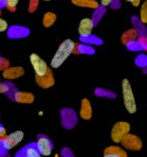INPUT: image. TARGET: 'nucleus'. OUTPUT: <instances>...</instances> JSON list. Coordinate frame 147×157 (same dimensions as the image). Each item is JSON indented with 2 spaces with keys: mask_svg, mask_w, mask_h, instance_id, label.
<instances>
[{
  "mask_svg": "<svg viewBox=\"0 0 147 157\" xmlns=\"http://www.w3.org/2000/svg\"><path fill=\"white\" fill-rule=\"evenodd\" d=\"M75 44V43L72 39H67L64 40L60 44V46L58 47V48L51 58V63H50L51 68L57 69L62 66V64L67 60L69 56L74 53Z\"/></svg>",
  "mask_w": 147,
  "mask_h": 157,
  "instance_id": "f257e3e1",
  "label": "nucleus"
},
{
  "mask_svg": "<svg viewBox=\"0 0 147 157\" xmlns=\"http://www.w3.org/2000/svg\"><path fill=\"white\" fill-rule=\"evenodd\" d=\"M122 93L123 105L127 112L130 114H134L137 112V102L134 93L132 91L131 83L127 78H124L122 81Z\"/></svg>",
  "mask_w": 147,
  "mask_h": 157,
  "instance_id": "f03ea898",
  "label": "nucleus"
},
{
  "mask_svg": "<svg viewBox=\"0 0 147 157\" xmlns=\"http://www.w3.org/2000/svg\"><path fill=\"white\" fill-rule=\"evenodd\" d=\"M24 133L21 130H17L8 135H5L0 138V144L4 151H9L23 141Z\"/></svg>",
  "mask_w": 147,
  "mask_h": 157,
  "instance_id": "7ed1b4c3",
  "label": "nucleus"
},
{
  "mask_svg": "<svg viewBox=\"0 0 147 157\" xmlns=\"http://www.w3.org/2000/svg\"><path fill=\"white\" fill-rule=\"evenodd\" d=\"M130 130H131V126L129 123L126 121H119L115 123L110 132L111 140L115 143H120L123 138L127 133H129Z\"/></svg>",
  "mask_w": 147,
  "mask_h": 157,
  "instance_id": "20e7f679",
  "label": "nucleus"
},
{
  "mask_svg": "<svg viewBox=\"0 0 147 157\" xmlns=\"http://www.w3.org/2000/svg\"><path fill=\"white\" fill-rule=\"evenodd\" d=\"M120 143L124 149L132 151H139L143 147L141 139L137 135L132 134L130 132L123 138Z\"/></svg>",
  "mask_w": 147,
  "mask_h": 157,
  "instance_id": "39448f33",
  "label": "nucleus"
},
{
  "mask_svg": "<svg viewBox=\"0 0 147 157\" xmlns=\"http://www.w3.org/2000/svg\"><path fill=\"white\" fill-rule=\"evenodd\" d=\"M29 61L34 69L35 76H43L46 75L49 67L46 61L42 59L40 56L36 53H32L29 56Z\"/></svg>",
  "mask_w": 147,
  "mask_h": 157,
  "instance_id": "423d86ee",
  "label": "nucleus"
},
{
  "mask_svg": "<svg viewBox=\"0 0 147 157\" xmlns=\"http://www.w3.org/2000/svg\"><path fill=\"white\" fill-rule=\"evenodd\" d=\"M35 147L39 151L42 156H49L51 155L52 150H53V144L48 137L46 136H39L35 143Z\"/></svg>",
  "mask_w": 147,
  "mask_h": 157,
  "instance_id": "0eeeda50",
  "label": "nucleus"
},
{
  "mask_svg": "<svg viewBox=\"0 0 147 157\" xmlns=\"http://www.w3.org/2000/svg\"><path fill=\"white\" fill-rule=\"evenodd\" d=\"M35 82L40 88L44 89L52 87L55 83V79L51 68H49L46 75L43 76H35Z\"/></svg>",
  "mask_w": 147,
  "mask_h": 157,
  "instance_id": "6e6552de",
  "label": "nucleus"
},
{
  "mask_svg": "<svg viewBox=\"0 0 147 157\" xmlns=\"http://www.w3.org/2000/svg\"><path fill=\"white\" fill-rule=\"evenodd\" d=\"M94 22H93L92 19L90 18H83L78 25V34L80 35V37L83 38V37H87L88 35L92 34V29L94 28Z\"/></svg>",
  "mask_w": 147,
  "mask_h": 157,
  "instance_id": "1a4fd4ad",
  "label": "nucleus"
},
{
  "mask_svg": "<svg viewBox=\"0 0 147 157\" xmlns=\"http://www.w3.org/2000/svg\"><path fill=\"white\" fill-rule=\"evenodd\" d=\"M24 74V69L21 66H8L2 72V76L6 79L12 80L21 77Z\"/></svg>",
  "mask_w": 147,
  "mask_h": 157,
  "instance_id": "9d476101",
  "label": "nucleus"
},
{
  "mask_svg": "<svg viewBox=\"0 0 147 157\" xmlns=\"http://www.w3.org/2000/svg\"><path fill=\"white\" fill-rule=\"evenodd\" d=\"M79 115L84 120H89L92 116V108L91 105L90 101L88 98H83L81 101L80 110H79Z\"/></svg>",
  "mask_w": 147,
  "mask_h": 157,
  "instance_id": "9b49d317",
  "label": "nucleus"
},
{
  "mask_svg": "<svg viewBox=\"0 0 147 157\" xmlns=\"http://www.w3.org/2000/svg\"><path fill=\"white\" fill-rule=\"evenodd\" d=\"M16 157H43L37 150L35 144H29L21 150Z\"/></svg>",
  "mask_w": 147,
  "mask_h": 157,
  "instance_id": "f8f14e48",
  "label": "nucleus"
},
{
  "mask_svg": "<svg viewBox=\"0 0 147 157\" xmlns=\"http://www.w3.org/2000/svg\"><path fill=\"white\" fill-rule=\"evenodd\" d=\"M14 99L18 103L22 104H31L34 102V96L28 92H16L14 93Z\"/></svg>",
  "mask_w": 147,
  "mask_h": 157,
  "instance_id": "ddd939ff",
  "label": "nucleus"
},
{
  "mask_svg": "<svg viewBox=\"0 0 147 157\" xmlns=\"http://www.w3.org/2000/svg\"><path fill=\"white\" fill-rule=\"evenodd\" d=\"M62 112L61 114H63L62 119H63L64 126L66 128H71L73 127L74 124H76V115H74V113L73 112V110H61Z\"/></svg>",
  "mask_w": 147,
  "mask_h": 157,
  "instance_id": "4468645a",
  "label": "nucleus"
},
{
  "mask_svg": "<svg viewBox=\"0 0 147 157\" xmlns=\"http://www.w3.org/2000/svg\"><path fill=\"white\" fill-rule=\"evenodd\" d=\"M139 37V33L136 29H130L124 32L121 36V41L123 44L127 45L128 43L132 41H136Z\"/></svg>",
  "mask_w": 147,
  "mask_h": 157,
  "instance_id": "2eb2a0df",
  "label": "nucleus"
},
{
  "mask_svg": "<svg viewBox=\"0 0 147 157\" xmlns=\"http://www.w3.org/2000/svg\"><path fill=\"white\" fill-rule=\"evenodd\" d=\"M29 34V30L25 27L22 26H12L9 29V36L12 38H20V37H26Z\"/></svg>",
  "mask_w": 147,
  "mask_h": 157,
  "instance_id": "dca6fc26",
  "label": "nucleus"
},
{
  "mask_svg": "<svg viewBox=\"0 0 147 157\" xmlns=\"http://www.w3.org/2000/svg\"><path fill=\"white\" fill-rule=\"evenodd\" d=\"M71 2L74 5L83 7H89L96 9L99 7V3L95 0H71Z\"/></svg>",
  "mask_w": 147,
  "mask_h": 157,
  "instance_id": "f3484780",
  "label": "nucleus"
},
{
  "mask_svg": "<svg viewBox=\"0 0 147 157\" xmlns=\"http://www.w3.org/2000/svg\"><path fill=\"white\" fill-rule=\"evenodd\" d=\"M104 152L106 153H114L120 157H127V153L123 148L118 146H110V147H106L104 151Z\"/></svg>",
  "mask_w": 147,
  "mask_h": 157,
  "instance_id": "a211bd4d",
  "label": "nucleus"
},
{
  "mask_svg": "<svg viewBox=\"0 0 147 157\" xmlns=\"http://www.w3.org/2000/svg\"><path fill=\"white\" fill-rule=\"evenodd\" d=\"M56 20V14H54L53 12H47L46 14L43 16V24L45 27H51L52 25L55 23Z\"/></svg>",
  "mask_w": 147,
  "mask_h": 157,
  "instance_id": "6ab92c4d",
  "label": "nucleus"
},
{
  "mask_svg": "<svg viewBox=\"0 0 147 157\" xmlns=\"http://www.w3.org/2000/svg\"><path fill=\"white\" fill-rule=\"evenodd\" d=\"M140 21L142 24H145L147 22V2L146 1L143 2L140 11Z\"/></svg>",
  "mask_w": 147,
  "mask_h": 157,
  "instance_id": "aec40b11",
  "label": "nucleus"
},
{
  "mask_svg": "<svg viewBox=\"0 0 147 157\" xmlns=\"http://www.w3.org/2000/svg\"><path fill=\"white\" fill-rule=\"evenodd\" d=\"M127 48L131 51H138V50H142L141 47L140 46V44H138V42L136 40V41L130 42L126 45Z\"/></svg>",
  "mask_w": 147,
  "mask_h": 157,
  "instance_id": "412c9836",
  "label": "nucleus"
},
{
  "mask_svg": "<svg viewBox=\"0 0 147 157\" xmlns=\"http://www.w3.org/2000/svg\"><path fill=\"white\" fill-rule=\"evenodd\" d=\"M18 2H19V0H6V7L9 11L13 12L17 8Z\"/></svg>",
  "mask_w": 147,
  "mask_h": 157,
  "instance_id": "4be33fe9",
  "label": "nucleus"
},
{
  "mask_svg": "<svg viewBox=\"0 0 147 157\" xmlns=\"http://www.w3.org/2000/svg\"><path fill=\"white\" fill-rule=\"evenodd\" d=\"M38 5H39V0H30V1H29V7H28L29 12H35L37 8H38Z\"/></svg>",
  "mask_w": 147,
  "mask_h": 157,
  "instance_id": "5701e85b",
  "label": "nucleus"
},
{
  "mask_svg": "<svg viewBox=\"0 0 147 157\" xmlns=\"http://www.w3.org/2000/svg\"><path fill=\"white\" fill-rule=\"evenodd\" d=\"M137 41L138 42V44H140V46L141 47L142 50L145 51V50H146V45H147L146 38H145V36L138 37V38H137Z\"/></svg>",
  "mask_w": 147,
  "mask_h": 157,
  "instance_id": "b1692460",
  "label": "nucleus"
},
{
  "mask_svg": "<svg viewBox=\"0 0 147 157\" xmlns=\"http://www.w3.org/2000/svg\"><path fill=\"white\" fill-rule=\"evenodd\" d=\"M136 61H140V62L137 63L138 66H146V56L144 54H141L137 57Z\"/></svg>",
  "mask_w": 147,
  "mask_h": 157,
  "instance_id": "393cba45",
  "label": "nucleus"
},
{
  "mask_svg": "<svg viewBox=\"0 0 147 157\" xmlns=\"http://www.w3.org/2000/svg\"><path fill=\"white\" fill-rule=\"evenodd\" d=\"M8 29V24L4 19L0 17V32H4Z\"/></svg>",
  "mask_w": 147,
  "mask_h": 157,
  "instance_id": "a878e982",
  "label": "nucleus"
},
{
  "mask_svg": "<svg viewBox=\"0 0 147 157\" xmlns=\"http://www.w3.org/2000/svg\"><path fill=\"white\" fill-rule=\"evenodd\" d=\"M9 66V62L4 58H0V70L4 71L5 69Z\"/></svg>",
  "mask_w": 147,
  "mask_h": 157,
  "instance_id": "bb28decb",
  "label": "nucleus"
},
{
  "mask_svg": "<svg viewBox=\"0 0 147 157\" xmlns=\"http://www.w3.org/2000/svg\"><path fill=\"white\" fill-rule=\"evenodd\" d=\"M9 86L7 84H1L0 83V93H7L9 91Z\"/></svg>",
  "mask_w": 147,
  "mask_h": 157,
  "instance_id": "cd10ccee",
  "label": "nucleus"
},
{
  "mask_svg": "<svg viewBox=\"0 0 147 157\" xmlns=\"http://www.w3.org/2000/svg\"><path fill=\"white\" fill-rule=\"evenodd\" d=\"M113 1L114 0H100V2H101V5L103 7H107V6L111 4Z\"/></svg>",
  "mask_w": 147,
  "mask_h": 157,
  "instance_id": "c85d7f7f",
  "label": "nucleus"
},
{
  "mask_svg": "<svg viewBox=\"0 0 147 157\" xmlns=\"http://www.w3.org/2000/svg\"><path fill=\"white\" fill-rule=\"evenodd\" d=\"M103 157H120V156L116 154H114V153H106V152H104Z\"/></svg>",
  "mask_w": 147,
  "mask_h": 157,
  "instance_id": "c756f323",
  "label": "nucleus"
},
{
  "mask_svg": "<svg viewBox=\"0 0 147 157\" xmlns=\"http://www.w3.org/2000/svg\"><path fill=\"white\" fill-rule=\"evenodd\" d=\"M5 135H6V129H5L3 126L0 124V138L5 136Z\"/></svg>",
  "mask_w": 147,
  "mask_h": 157,
  "instance_id": "7c9ffc66",
  "label": "nucleus"
},
{
  "mask_svg": "<svg viewBox=\"0 0 147 157\" xmlns=\"http://www.w3.org/2000/svg\"><path fill=\"white\" fill-rule=\"evenodd\" d=\"M128 2H132V4L135 7H137V6H139L140 2H141V0H127Z\"/></svg>",
  "mask_w": 147,
  "mask_h": 157,
  "instance_id": "2f4dec72",
  "label": "nucleus"
},
{
  "mask_svg": "<svg viewBox=\"0 0 147 157\" xmlns=\"http://www.w3.org/2000/svg\"><path fill=\"white\" fill-rule=\"evenodd\" d=\"M6 6V0H0V8Z\"/></svg>",
  "mask_w": 147,
  "mask_h": 157,
  "instance_id": "473e14b6",
  "label": "nucleus"
},
{
  "mask_svg": "<svg viewBox=\"0 0 147 157\" xmlns=\"http://www.w3.org/2000/svg\"><path fill=\"white\" fill-rule=\"evenodd\" d=\"M44 1H50V0H44Z\"/></svg>",
  "mask_w": 147,
  "mask_h": 157,
  "instance_id": "72a5a7b5",
  "label": "nucleus"
},
{
  "mask_svg": "<svg viewBox=\"0 0 147 157\" xmlns=\"http://www.w3.org/2000/svg\"><path fill=\"white\" fill-rule=\"evenodd\" d=\"M69 157H73V156H69Z\"/></svg>",
  "mask_w": 147,
  "mask_h": 157,
  "instance_id": "f704fd0d",
  "label": "nucleus"
}]
</instances>
